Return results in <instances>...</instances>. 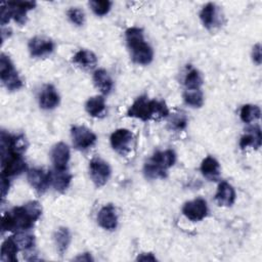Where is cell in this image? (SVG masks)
<instances>
[{
  "label": "cell",
  "mask_w": 262,
  "mask_h": 262,
  "mask_svg": "<svg viewBox=\"0 0 262 262\" xmlns=\"http://www.w3.org/2000/svg\"><path fill=\"white\" fill-rule=\"evenodd\" d=\"M261 116L260 107L255 104H245L241 108L239 117L244 123H252Z\"/></svg>",
  "instance_id": "28"
},
{
  "label": "cell",
  "mask_w": 262,
  "mask_h": 262,
  "mask_svg": "<svg viewBox=\"0 0 262 262\" xmlns=\"http://www.w3.org/2000/svg\"><path fill=\"white\" fill-rule=\"evenodd\" d=\"M111 172L110 165L100 158H94L89 163V174L97 187H101L107 182Z\"/></svg>",
  "instance_id": "8"
},
{
  "label": "cell",
  "mask_w": 262,
  "mask_h": 262,
  "mask_svg": "<svg viewBox=\"0 0 262 262\" xmlns=\"http://www.w3.org/2000/svg\"><path fill=\"white\" fill-rule=\"evenodd\" d=\"M169 115V110L163 100L148 99L147 96H139L131 104L127 116L142 121H159Z\"/></svg>",
  "instance_id": "2"
},
{
  "label": "cell",
  "mask_w": 262,
  "mask_h": 262,
  "mask_svg": "<svg viewBox=\"0 0 262 262\" xmlns=\"http://www.w3.org/2000/svg\"><path fill=\"white\" fill-rule=\"evenodd\" d=\"M27 179L30 185L38 192L43 193L47 187L50 185L49 172L44 171L43 169L33 168L28 171Z\"/></svg>",
  "instance_id": "12"
},
{
  "label": "cell",
  "mask_w": 262,
  "mask_h": 262,
  "mask_svg": "<svg viewBox=\"0 0 262 262\" xmlns=\"http://www.w3.org/2000/svg\"><path fill=\"white\" fill-rule=\"evenodd\" d=\"M176 161V154L173 149L159 150L144 164L143 172L146 178L159 179L167 176V169L172 167Z\"/></svg>",
  "instance_id": "4"
},
{
  "label": "cell",
  "mask_w": 262,
  "mask_h": 262,
  "mask_svg": "<svg viewBox=\"0 0 262 262\" xmlns=\"http://www.w3.org/2000/svg\"><path fill=\"white\" fill-rule=\"evenodd\" d=\"M97 222L100 227L106 230H114L118 226V215L112 204L103 206L97 215Z\"/></svg>",
  "instance_id": "15"
},
{
  "label": "cell",
  "mask_w": 262,
  "mask_h": 262,
  "mask_svg": "<svg viewBox=\"0 0 262 262\" xmlns=\"http://www.w3.org/2000/svg\"><path fill=\"white\" fill-rule=\"evenodd\" d=\"M12 236L19 250H30L35 245V236L26 231H18Z\"/></svg>",
  "instance_id": "30"
},
{
  "label": "cell",
  "mask_w": 262,
  "mask_h": 262,
  "mask_svg": "<svg viewBox=\"0 0 262 262\" xmlns=\"http://www.w3.org/2000/svg\"><path fill=\"white\" fill-rule=\"evenodd\" d=\"M252 57L255 63H257L258 66L261 63V45L259 43L253 47Z\"/></svg>",
  "instance_id": "34"
},
{
  "label": "cell",
  "mask_w": 262,
  "mask_h": 262,
  "mask_svg": "<svg viewBox=\"0 0 262 262\" xmlns=\"http://www.w3.org/2000/svg\"><path fill=\"white\" fill-rule=\"evenodd\" d=\"M215 201L222 207L232 206L235 201V191L232 185L226 181L220 182L215 194Z\"/></svg>",
  "instance_id": "18"
},
{
  "label": "cell",
  "mask_w": 262,
  "mask_h": 262,
  "mask_svg": "<svg viewBox=\"0 0 262 262\" xmlns=\"http://www.w3.org/2000/svg\"><path fill=\"white\" fill-rule=\"evenodd\" d=\"M133 134L125 128L117 129L111 135V145L118 154L124 156L130 152L133 144Z\"/></svg>",
  "instance_id": "9"
},
{
  "label": "cell",
  "mask_w": 262,
  "mask_h": 262,
  "mask_svg": "<svg viewBox=\"0 0 262 262\" xmlns=\"http://www.w3.org/2000/svg\"><path fill=\"white\" fill-rule=\"evenodd\" d=\"M201 172L208 180L216 181L220 176V165L215 158L208 156L201 164Z\"/></svg>",
  "instance_id": "20"
},
{
  "label": "cell",
  "mask_w": 262,
  "mask_h": 262,
  "mask_svg": "<svg viewBox=\"0 0 262 262\" xmlns=\"http://www.w3.org/2000/svg\"><path fill=\"white\" fill-rule=\"evenodd\" d=\"M73 62L84 70H91L95 68L97 63V57L92 51L81 49L73 56Z\"/></svg>",
  "instance_id": "23"
},
{
  "label": "cell",
  "mask_w": 262,
  "mask_h": 262,
  "mask_svg": "<svg viewBox=\"0 0 262 262\" xmlns=\"http://www.w3.org/2000/svg\"><path fill=\"white\" fill-rule=\"evenodd\" d=\"M171 124L173 125V127L177 130H181L186 126V119L183 116H175L174 118H172L171 120Z\"/></svg>",
  "instance_id": "33"
},
{
  "label": "cell",
  "mask_w": 262,
  "mask_h": 262,
  "mask_svg": "<svg viewBox=\"0 0 262 262\" xmlns=\"http://www.w3.org/2000/svg\"><path fill=\"white\" fill-rule=\"evenodd\" d=\"M8 189H9V179L1 177V193L3 199L5 198Z\"/></svg>",
  "instance_id": "35"
},
{
  "label": "cell",
  "mask_w": 262,
  "mask_h": 262,
  "mask_svg": "<svg viewBox=\"0 0 262 262\" xmlns=\"http://www.w3.org/2000/svg\"><path fill=\"white\" fill-rule=\"evenodd\" d=\"M19 251L18 246L16 245L13 236H9L8 238H6L2 246H1V255H0V259L3 262H15L17 261L16 258V254Z\"/></svg>",
  "instance_id": "24"
},
{
  "label": "cell",
  "mask_w": 262,
  "mask_h": 262,
  "mask_svg": "<svg viewBox=\"0 0 262 262\" xmlns=\"http://www.w3.org/2000/svg\"><path fill=\"white\" fill-rule=\"evenodd\" d=\"M67 14L73 24H75L76 26H83L85 21V14L82 9L77 7H72L68 10Z\"/></svg>",
  "instance_id": "32"
},
{
  "label": "cell",
  "mask_w": 262,
  "mask_h": 262,
  "mask_svg": "<svg viewBox=\"0 0 262 262\" xmlns=\"http://www.w3.org/2000/svg\"><path fill=\"white\" fill-rule=\"evenodd\" d=\"M126 42L132 60L141 66H147L152 61L154 50L143 37V30L137 27L129 28L126 33Z\"/></svg>",
  "instance_id": "3"
},
{
  "label": "cell",
  "mask_w": 262,
  "mask_h": 262,
  "mask_svg": "<svg viewBox=\"0 0 262 262\" xmlns=\"http://www.w3.org/2000/svg\"><path fill=\"white\" fill-rule=\"evenodd\" d=\"M73 144L76 148L85 150L96 142V135L85 126H74L71 129Z\"/></svg>",
  "instance_id": "10"
},
{
  "label": "cell",
  "mask_w": 262,
  "mask_h": 262,
  "mask_svg": "<svg viewBox=\"0 0 262 262\" xmlns=\"http://www.w3.org/2000/svg\"><path fill=\"white\" fill-rule=\"evenodd\" d=\"M184 85L186 89H201V86L203 85L201 73L196 69L190 68L185 75Z\"/></svg>",
  "instance_id": "29"
},
{
  "label": "cell",
  "mask_w": 262,
  "mask_h": 262,
  "mask_svg": "<svg viewBox=\"0 0 262 262\" xmlns=\"http://www.w3.org/2000/svg\"><path fill=\"white\" fill-rule=\"evenodd\" d=\"M186 104L192 107H201L204 103V95L201 89H186L183 93Z\"/></svg>",
  "instance_id": "27"
},
{
  "label": "cell",
  "mask_w": 262,
  "mask_h": 262,
  "mask_svg": "<svg viewBox=\"0 0 262 262\" xmlns=\"http://www.w3.org/2000/svg\"><path fill=\"white\" fill-rule=\"evenodd\" d=\"M70 148L64 142L56 143L51 149V161L56 169H67L70 161Z\"/></svg>",
  "instance_id": "17"
},
{
  "label": "cell",
  "mask_w": 262,
  "mask_h": 262,
  "mask_svg": "<svg viewBox=\"0 0 262 262\" xmlns=\"http://www.w3.org/2000/svg\"><path fill=\"white\" fill-rule=\"evenodd\" d=\"M50 184L58 191H64L72 180V174L68 169H56L54 168L49 172Z\"/></svg>",
  "instance_id": "19"
},
{
  "label": "cell",
  "mask_w": 262,
  "mask_h": 262,
  "mask_svg": "<svg viewBox=\"0 0 262 262\" xmlns=\"http://www.w3.org/2000/svg\"><path fill=\"white\" fill-rule=\"evenodd\" d=\"M26 162L20 154L1 151V177L10 178L26 170Z\"/></svg>",
  "instance_id": "6"
},
{
  "label": "cell",
  "mask_w": 262,
  "mask_h": 262,
  "mask_svg": "<svg viewBox=\"0 0 262 262\" xmlns=\"http://www.w3.org/2000/svg\"><path fill=\"white\" fill-rule=\"evenodd\" d=\"M36 6L33 1H13L2 2L1 6V25L7 24L13 18L18 25H24L27 20V12Z\"/></svg>",
  "instance_id": "5"
},
{
  "label": "cell",
  "mask_w": 262,
  "mask_h": 262,
  "mask_svg": "<svg viewBox=\"0 0 262 262\" xmlns=\"http://www.w3.org/2000/svg\"><path fill=\"white\" fill-rule=\"evenodd\" d=\"M42 208L39 202L32 201L23 206L14 207L2 217V231H26L32 228L40 218Z\"/></svg>",
  "instance_id": "1"
},
{
  "label": "cell",
  "mask_w": 262,
  "mask_h": 262,
  "mask_svg": "<svg viewBox=\"0 0 262 262\" xmlns=\"http://www.w3.org/2000/svg\"><path fill=\"white\" fill-rule=\"evenodd\" d=\"M54 242L59 255H63L71 243V233L67 227H59L54 233Z\"/></svg>",
  "instance_id": "26"
},
{
  "label": "cell",
  "mask_w": 262,
  "mask_h": 262,
  "mask_svg": "<svg viewBox=\"0 0 262 262\" xmlns=\"http://www.w3.org/2000/svg\"><path fill=\"white\" fill-rule=\"evenodd\" d=\"M75 260H78V261H90V260H92V258H91V256H90V254L89 253H84L83 255H80L79 257H77Z\"/></svg>",
  "instance_id": "37"
},
{
  "label": "cell",
  "mask_w": 262,
  "mask_h": 262,
  "mask_svg": "<svg viewBox=\"0 0 262 262\" xmlns=\"http://www.w3.org/2000/svg\"><path fill=\"white\" fill-rule=\"evenodd\" d=\"M29 51L34 57H42L50 54L54 49V43L44 37H34L29 41Z\"/></svg>",
  "instance_id": "13"
},
{
  "label": "cell",
  "mask_w": 262,
  "mask_h": 262,
  "mask_svg": "<svg viewBox=\"0 0 262 262\" xmlns=\"http://www.w3.org/2000/svg\"><path fill=\"white\" fill-rule=\"evenodd\" d=\"M93 83L102 94H108L113 89V80L103 69H98L93 73Z\"/></svg>",
  "instance_id": "22"
},
{
  "label": "cell",
  "mask_w": 262,
  "mask_h": 262,
  "mask_svg": "<svg viewBox=\"0 0 262 262\" xmlns=\"http://www.w3.org/2000/svg\"><path fill=\"white\" fill-rule=\"evenodd\" d=\"M0 78L3 85L10 91L18 90L23 86V81L19 78L12 61L3 53L0 58Z\"/></svg>",
  "instance_id": "7"
},
{
  "label": "cell",
  "mask_w": 262,
  "mask_h": 262,
  "mask_svg": "<svg viewBox=\"0 0 262 262\" xmlns=\"http://www.w3.org/2000/svg\"><path fill=\"white\" fill-rule=\"evenodd\" d=\"M85 110L91 117H100L105 112V101L100 95L90 97L85 103Z\"/></svg>",
  "instance_id": "25"
},
{
  "label": "cell",
  "mask_w": 262,
  "mask_h": 262,
  "mask_svg": "<svg viewBox=\"0 0 262 262\" xmlns=\"http://www.w3.org/2000/svg\"><path fill=\"white\" fill-rule=\"evenodd\" d=\"M89 5L96 15L103 16L111 10L112 2L107 0H93L89 2Z\"/></svg>",
  "instance_id": "31"
},
{
  "label": "cell",
  "mask_w": 262,
  "mask_h": 262,
  "mask_svg": "<svg viewBox=\"0 0 262 262\" xmlns=\"http://www.w3.org/2000/svg\"><path fill=\"white\" fill-rule=\"evenodd\" d=\"M200 18L204 27H206L209 30H212L220 25L222 16L220 14L219 7H217L216 4L208 3L202 8L200 12Z\"/></svg>",
  "instance_id": "14"
},
{
  "label": "cell",
  "mask_w": 262,
  "mask_h": 262,
  "mask_svg": "<svg viewBox=\"0 0 262 262\" xmlns=\"http://www.w3.org/2000/svg\"><path fill=\"white\" fill-rule=\"evenodd\" d=\"M262 135L259 126H254L247 130V132L241 137L239 146L241 148H246L252 146L254 148H259L261 146Z\"/></svg>",
  "instance_id": "21"
},
{
  "label": "cell",
  "mask_w": 262,
  "mask_h": 262,
  "mask_svg": "<svg viewBox=\"0 0 262 262\" xmlns=\"http://www.w3.org/2000/svg\"><path fill=\"white\" fill-rule=\"evenodd\" d=\"M59 95L56 89L51 85L47 84L44 86L39 95V104L43 110H52L59 104Z\"/></svg>",
  "instance_id": "16"
},
{
  "label": "cell",
  "mask_w": 262,
  "mask_h": 262,
  "mask_svg": "<svg viewBox=\"0 0 262 262\" xmlns=\"http://www.w3.org/2000/svg\"><path fill=\"white\" fill-rule=\"evenodd\" d=\"M182 213L190 221H201L208 213L207 202L202 198L186 202L182 207Z\"/></svg>",
  "instance_id": "11"
},
{
  "label": "cell",
  "mask_w": 262,
  "mask_h": 262,
  "mask_svg": "<svg viewBox=\"0 0 262 262\" xmlns=\"http://www.w3.org/2000/svg\"><path fill=\"white\" fill-rule=\"evenodd\" d=\"M137 260H140V261H146V260H147V261H148V260H150V261H156V257H154L151 253H148L147 255H146V253H144V254H141L140 256H138Z\"/></svg>",
  "instance_id": "36"
}]
</instances>
